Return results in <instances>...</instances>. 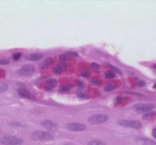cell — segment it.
<instances>
[{"instance_id":"cell-1","label":"cell","mask_w":156,"mask_h":145,"mask_svg":"<svg viewBox=\"0 0 156 145\" xmlns=\"http://www.w3.org/2000/svg\"><path fill=\"white\" fill-rule=\"evenodd\" d=\"M31 139L34 141H52L55 139V136L47 132L35 131L31 133Z\"/></svg>"},{"instance_id":"cell-2","label":"cell","mask_w":156,"mask_h":145,"mask_svg":"<svg viewBox=\"0 0 156 145\" xmlns=\"http://www.w3.org/2000/svg\"><path fill=\"white\" fill-rule=\"evenodd\" d=\"M0 143L4 145H20L23 143V140L16 136L6 135L0 139Z\"/></svg>"},{"instance_id":"cell-3","label":"cell","mask_w":156,"mask_h":145,"mask_svg":"<svg viewBox=\"0 0 156 145\" xmlns=\"http://www.w3.org/2000/svg\"><path fill=\"white\" fill-rule=\"evenodd\" d=\"M108 119H109V116L107 114H94V115L90 116L88 118V121L92 124H103V123L106 122Z\"/></svg>"},{"instance_id":"cell-4","label":"cell","mask_w":156,"mask_h":145,"mask_svg":"<svg viewBox=\"0 0 156 145\" xmlns=\"http://www.w3.org/2000/svg\"><path fill=\"white\" fill-rule=\"evenodd\" d=\"M118 124L120 125L125 126V127H132L134 129H140L142 127V124L139 121H134V120H119Z\"/></svg>"},{"instance_id":"cell-5","label":"cell","mask_w":156,"mask_h":145,"mask_svg":"<svg viewBox=\"0 0 156 145\" xmlns=\"http://www.w3.org/2000/svg\"><path fill=\"white\" fill-rule=\"evenodd\" d=\"M154 108V106L152 104H137L134 106V109L138 114H146L148 112H151Z\"/></svg>"},{"instance_id":"cell-6","label":"cell","mask_w":156,"mask_h":145,"mask_svg":"<svg viewBox=\"0 0 156 145\" xmlns=\"http://www.w3.org/2000/svg\"><path fill=\"white\" fill-rule=\"evenodd\" d=\"M66 128L73 132H82L86 129V126L84 124H79V123H69V124H67Z\"/></svg>"},{"instance_id":"cell-7","label":"cell","mask_w":156,"mask_h":145,"mask_svg":"<svg viewBox=\"0 0 156 145\" xmlns=\"http://www.w3.org/2000/svg\"><path fill=\"white\" fill-rule=\"evenodd\" d=\"M35 71V68L32 65H25L18 70L17 73L21 76H30Z\"/></svg>"},{"instance_id":"cell-8","label":"cell","mask_w":156,"mask_h":145,"mask_svg":"<svg viewBox=\"0 0 156 145\" xmlns=\"http://www.w3.org/2000/svg\"><path fill=\"white\" fill-rule=\"evenodd\" d=\"M41 125L43 127H44L46 130H49V131H52V132H55L57 130V125L56 124H55L54 122L50 121V120H44L41 122Z\"/></svg>"},{"instance_id":"cell-9","label":"cell","mask_w":156,"mask_h":145,"mask_svg":"<svg viewBox=\"0 0 156 145\" xmlns=\"http://www.w3.org/2000/svg\"><path fill=\"white\" fill-rule=\"evenodd\" d=\"M135 142L138 145H156V142L144 137H137L135 139Z\"/></svg>"},{"instance_id":"cell-10","label":"cell","mask_w":156,"mask_h":145,"mask_svg":"<svg viewBox=\"0 0 156 145\" xmlns=\"http://www.w3.org/2000/svg\"><path fill=\"white\" fill-rule=\"evenodd\" d=\"M56 85H57L56 80H55V78H51V79H49V80H47V81L45 82V84H44V88H45V90H47V91H51V90H53V89L56 87Z\"/></svg>"},{"instance_id":"cell-11","label":"cell","mask_w":156,"mask_h":145,"mask_svg":"<svg viewBox=\"0 0 156 145\" xmlns=\"http://www.w3.org/2000/svg\"><path fill=\"white\" fill-rule=\"evenodd\" d=\"M43 57H44L43 53H41V52H34V53L28 54L27 56V59L29 60V61H39V60L43 59Z\"/></svg>"},{"instance_id":"cell-12","label":"cell","mask_w":156,"mask_h":145,"mask_svg":"<svg viewBox=\"0 0 156 145\" xmlns=\"http://www.w3.org/2000/svg\"><path fill=\"white\" fill-rule=\"evenodd\" d=\"M53 62H54V60L52 58H47L42 61V63L40 64V68L42 70H46L53 64Z\"/></svg>"},{"instance_id":"cell-13","label":"cell","mask_w":156,"mask_h":145,"mask_svg":"<svg viewBox=\"0 0 156 145\" xmlns=\"http://www.w3.org/2000/svg\"><path fill=\"white\" fill-rule=\"evenodd\" d=\"M17 92H18V94L21 96V97H26V98H29V99H31L33 97H32V94L27 90V89H26V88H19L18 90H17Z\"/></svg>"},{"instance_id":"cell-14","label":"cell","mask_w":156,"mask_h":145,"mask_svg":"<svg viewBox=\"0 0 156 145\" xmlns=\"http://www.w3.org/2000/svg\"><path fill=\"white\" fill-rule=\"evenodd\" d=\"M66 68H67V65H66V63L62 62V63L58 64V65L54 69V73H55V74H60V73L63 72L64 71H66Z\"/></svg>"},{"instance_id":"cell-15","label":"cell","mask_w":156,"mask_h":145,"mask_svg":"<svg viewBox=\"0 0 156 145\" xmlns=\"http://www.w3.org/2000/svg\"><path fill=\"white\" fill-rule=\"evenodd\" d=\"M7 89H8V84L4 81H0V93H4Z\"/></svg>"},{"instance_id":"cell-16","label":"cell","mask_w":156,"mask_h":145,"mask_svg":"<svg viewBox=\"0 0 156 145\" xmlns=\"http://www.w3.org/2000/svg\"><path fill=\"white\" fill-rule=\"evenodd\" d=\"M116 88V86L115 84H108L105 87V91L106 92H111L113 90H115Z\"/></svg>"},{"instance_id":"cell-17","label":"cell","mask_w":156,"mask_h":145,"mask_svg":"<svg viewBox=\"0 0 156 145\" xmlns=\"http://www.w3.org/2000/svg\"><path fill=\"white\" fill-rule=\"evenodd\" d=\"M105 77L108 78V79H112V78H115V72H114L113 71H106L105 72Z\"/></svg>"},{"instance_id":"cell-18","label":"cell","mask_w":156,"mask_h":145,"mask_svg":"<svg viewBox=\"0 0 156 145\" xmlns=\"http://www.w3.org/2000/svg\"><path fill=\"white\" fill-rule=\"evenodd\" d=\"M72 87H73V85H66V86L61 87L60 91H61V92H66V91H68L69 89H71Z\"/></svg>"},{"instance_id":"cell-19","label":"cell","mask_w":156,"mask_h":145,"mask_svg":"<svg viewBox=\"0 0 156 145\" xmlns=\"http://www.w3.org/2000/svg\"><path fill=\"white\" fill-rule=\"evenodd\" d=\"M87 145H105V143L101 142V141H91L88 143Z\"/></svg>"},{"instance_id":"cell-20","label":"cell","mask_w":156,"mask_h":145,"mask_svg":"<svg viewBox=\"0 0 156 145\" xmlns=\"http://www.w3.org/2000/svg\"><path fill=\"white\" fill-rule=\"evenodd\" d=\"M152 116H154V113H152V112H148V113L144 114L143 117H144V119H149V118H151Z\"/></svg>"},{"instance_id":"cell-21","label":"cell","mask_w":156,"mask_h":145,"mask_svg":"<svg viewBox=\"0 0 156 145\" xmlns=\"http://www.w3.org/2000/svg\"><path fill=\"white\" fill-rule=\"evenodd\" d=\"M21 53L20 52H17V53H15L14 55H13V59L15 60V61H18L20 58H21Z\"/></svg>"},{"instance_id":"cell-22","label":"cell","mask_w":156,"mask_h":145,"mask_svg":"<svg viewBox=\"0 0 156 145\" xmlns=\"http://www.w3.org/2000/svg\"><path fill=\"white\" fill-rule=\"evenodd\" d=\"M92 83L94 84V85H101L102 84V81L100 79H97V78H93L92 79Z\"/></svg>"},{"instance_id":"cell-23","label":"cell","mask_w":156,"mask_h":145,"mask_svg":"<svg viewBox=\"0 0 156 145\" xmlns=\"http://www.w3.org/2000/svg\"><path fill=\"white\" fill-rule=\"evenodd\" d=\"M77 97H79V98H82V99L88 98V96H87L86 94H84V93H80V94H78Z\"/></svg>"},{"instance_id":"cell-24","label":"cell","mask_w":156,"mask_h":145,"mask_svg":"<svg viewBox=\"0 0 156 145\" xmlns=\"http://www.w3.org/2000/svg\"><path fill=\"white\" fill-rule=\"evenodd\" d=\"M91 66H92V68H93L94 70H99V69H100V65L97 64V63H95V62H93Z\"/></svg>"},{"instance_id":"cell-25","label":"cell","mask_w":156,"mask_h":145,"mask_svg":"<svg viewBox=\"0 0 156 145\" xmlns=\"http://www.w3.org/2000/svg\"><path fill=\"white\" fill-rule=\"evenodd\" d=\"M67 54L71 55V56H74V57H78V53L76 51H68Z\"/></svg>"},{"instance_id":"cell-26","label":"cell","mask_w":156,"mask_h":145,"mask_svg":"<svg viewBox=\"0 0 156 145\" xmlns=\"http://www.w3.org/2000/svg\"><path fill=\"white\" fill-rule=\"evenodd\" d=\"M7 64H9V61L5 60H0V65H7Z\"/></svg>"},{"instance_id":"cell-27","label":"cell","mask_w":156,"mask_h":145,"mask_svg":"<svg viewBox=\"0 0 156 145\" xmlns=\"http://www.w3.org/2000/svg\"><path fill=\"white\" fill-rule=\"evenodd\" d=\"M60 60H61L62 61H67V56H66V55L62 54V55L60 56Z\"/></svg>"},{"instance_id":"cell-28","label":"cell","mask_w":156,"mask_h":145,"mask_svg":"<svg viewBox=\"0 0 156 145\" xmlns=\"http://www.w3.org/2000/svg\"><path fill=\"white\" fill-rule=\"evenodd\" d=\"M144 85H145V83H144V80H140V81L137 82V86H138V87H144Z\"/></svg>"},{"instance_id":"cell-29","label":"cell","mask_w":156,"mask_h":145,"mask_svg":"<svg viewBox=\"0 0 156 145\" xmlns=\"http://www.w3.org/2000/svg\"><path fill=\"white\" fill-rule=\"evenodd\" d=\"M109 66L111 67V69L113 70V71H114V72H117V73H119V74H121V73H120V71H119L118 69H116L115 67H114V66H112V65H109Z\"/></svg>"},{"instance_id":"cell-30","label":"cell","mask_w":156,"mask_h":145,"mask_svg":"<svg viewBox=\"0 0 156 145\" xmlns=\"http://www.w3.org/2000/svg\"><path fill=\"white\" fill-rule=\"evenodd\" d=\"M89 75H90V73L88 72V71H83V72L82 73V76H83V77H88Z\"/></svg>"},{"instance_id":"cell-31","label":"cell","mask_w":156,"mask_h":145,"mask_svg":"<svg viewBox=\"0 0 156 145\" xmlns=\"http://www.w3.org/2000/svg\"><path fill=\"white\" fill-rule=\"evenodd\" d=\"M122 101V97H118L115 99V103H121Z\"/></svg>"},{"instance_id":"cell-32","label":"cell","mask_w":156,"mask_h":145,"mask_svg":"<svg viewBox=\"0 0 156 145\" xmlns=\"http://www.w3.org/2000/svg\"><path fill=\"white\" fill-rule=\"evenodd\" d=\"M153 136L156 138V129H154V131H153Z\"/></svg>"},{"instance_id":"cell-33","label":"cell","mask_w":156,"mask_h":145,"mask_svg":"<svg viewBox=\"0 0 156 145\" xmlns=\"http://www.w3.org/2000/svg\"><path fill=\"white\" fill-rule=\"evenodd\" d=\"M77 84L80 86V87H83V84L81 81H77Z\"/></svg>"},{"instance_id":"cell-34","label":"cell","mask_w":156,"mask_h":145,"mask_svg":"<svg viewBox=\"0 0 156 145\" xmlns=\"http://www.w3.org/2000/svg\"><path fill=\"white\" fill-rule=\"evenodd\" d=\"M154 88H156V83H155V84H154Z\"/></svg>"},{"instance_id":"cell-35","label":"cell","mask_w":156,"mask_h":145,"mask_svg":"<svg viewBox=\"0 0 156 145\" xmlns=\"http://www.w3.org/2000/svg\"><path fill=\"white\" fill-rule=\"evenodd\" d=\"M154 68H155V69H156V64H155V65H154Z\"/></svg>"},{"instance_id":"cell-36","label":"cell","mask_w":156,"mask_h":145,"mask_svg":"<svg viewBox=\"0 0 156 145\" xmlns=\"http://www.w3.org/2000/svg\"><path fill=\"white\" fill-rule=\"evenodd\" d=\"M154 115H156V112L155 113H154Z\"/></svg>"},{"instance_id":"cell-37","label":"cell","mask_w":156,"mask_h":145,"mask_svg":"<svg viewBox=\"0 0 156 145\" xmlns=\"http://www.w3.org/2000/svg\"><path fill=\"white\" fill-rule=\"evenodd\" d=\"M65 145H74V144H65Z\"/></svg>"}]
</instances>
